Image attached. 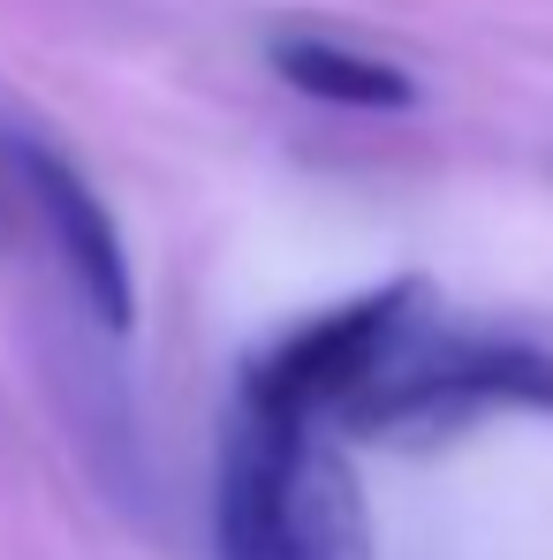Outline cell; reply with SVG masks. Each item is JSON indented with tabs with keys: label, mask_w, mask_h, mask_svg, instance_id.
Returning <instances> with one entry per match:
<instances>
[{
	"label": "cell",
	"mask_w": 553,
	"mask_h": 560,
	"mask_svg": "<svg viewBox=\"0 0 553 560\" xmlns=\"http://www.w3.org/2000/svg\"><path fill=\"white\" fill-rule=\"evenodd\" d=\"M417 326H425V280L365 288V295L303 318L296 334H280L266 357H251L235 401L258 417H288V424H342L349 401L410 349Z\"/></svg>",
	"instance_id": "3"
},
{
	"label": "cell",
	"mask_w": 553,
	"mask_h": 560,
	"mask_svg": "<svg viewBox=\"0 0 553 560\" xmlns=\"http://www.w3.org/2000/svg\"><path fill=\"white\" fill-rule=\"evenodd\" d=\"M531 409L553 417V357L531 341H493V334H410V349L349 401V432L371 440H440L470 432L485 417Z\"/></svg>",
	"instance_id": "2"
},
{
	"label": "cell",
	"mask_w": 553,
	"mask_h": 560,
	"mask_svg": "<svg viewBox=\"0 0 553 560\" xmlns=\"http://www.w3.org/2000/svg\"><path fill=\"white\" fill-rule=\"evenodd\" d=\"M0 175L15 189L23 228H38L54 243V258H61L69 288L84 295V311H92L106 334H129V318H137L129 250H122V228H114L106 197L84 183V167L61 144L31 137V129H0Z\"/></svg>",
	"instance_id": "4"
},
{
	"label": "cell",
	"mask_w": 553,
	"mask_h": 560,
	"mask_svg": "<svg viewBox=\"0 0 553 560\" xmlns=\"http://www.w3.org/2000/svg\"><path fill=\"white\" fill-rule=\"evenodd\" d=\"M266 61L288 92L319 98V106H349V114H402L417 106V77L394 69L387 54H365V46H342L326 31H280L266 38Z\"/></svg>",
	"instance_id": "5"
},
{
	"label": "cell",
	"mask_w": 553,
	"mask_h": 560,
	"mask_svg": "<svg viewBox=\"0 0 553 560\" xmlns=\"http://www.w3.org/2000/svg\"><path fill=\"white\" fill-rule=\"evenodd\" d=\"M23 235V212H15V189H8V175H0V250Z\"/></svg>",
	"instance_id": "6"
},
{
	"label": "cell",
	"mask_w": 553,
	"mask_h": 560,
	"mask_svg": "<svg viewBox=\"0 0 553 560\" xmlns=\"http://www.w3.org/2000/svg\"><path fill=\"white\" fill-rule=\"evenodd\" d=\"M212 560H371L365 492L326 424L235 401L212 477Z\"/></svg>",
	"instance_id": "1"
}]
</instances>
